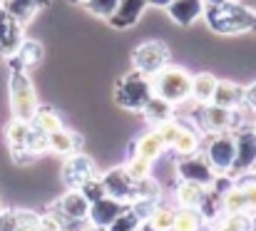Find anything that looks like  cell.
I'll return each instance as SVG.
<instances>
[{
  "label": "cell",
  "instance_id": "48",
  "mask_svg": "<svg viewBox=\"0 0 256 231\" xmlns=\"http://www.w3.org/2000/svg\"><path fill=\"white\" fill-rule=\"evenodd\" d=\"M170 231H172V229H170Z\"/></svg>",
  "mask_w": 256,
  "mask_h": 231
},
{
  "label": "cell",
  "instance_id": "39",
  "mask_svg": "<svg viewBox=\"0 0 256 231\" xmlns=\"http://www.w3.org/2000/svg\"><path fill=\"white\" fill-rule=\"evenodd\" d=\"M147 2H150L152 8H164V10H167V8H170L174 0H147Z\"/></svg>",
  "mask_w": 256,
  "mask_h": 231
},
{
  "label": "cell",
  "instance_id": "21",
  "mask_svg": "<svg viewBox=\"0 0 256 231\" xmlns=\"http://www.w3.org/2000/svg\"><path fill=\"white\" fill-rule=\"evenodd\" d=\"M45 58V50L38 40H28L22 38V42L18 45L15 55H12V68H20V70H28V68H35L40 65Z\"/></svg>",
  "mask_w": 256,
  "mask_h": 231
},
{
  "label": "cell",
  "instance_id": "29",
  "mask_svg": "<svg viewBox=\"0 0 256 231\" xmlns=\"http://www.w3.org/2000/svg\"><path fill=\"white\" fill-rule=\"evenodd\" d=\"M124 169H127V174L132 176L134 184H140V182H144V179H150V176L154 174V164L147 162V159H142V156H137V154H132V156L127 159Z\"/></svg>",
  "mask_w": 256,
  "mask_h": 231
},
{
  "label": "cell",
  "instance_id": "17",
  "mask_svg": "<svg viewBox=\"0 0 256 231\" xmlns=\"http://www.w3.org/2000/svg\"><path fill=\"white\" fill-rule=\"evenodd\" d=\"M172 156H189V154H196L202 152V132L192 124V122H186V120H182V130H179V134H176V140L172 142V147L167 150Z\"/></svg>",
  "mask_w": 256,
  "mask_h": 231
},
{
  "label": "cell",
  "instance_id": "28",
  "mask_svg": "<svg viewBox=\"0 0 256 231\" xmlns=\"http://www.w3.org/2000/svg\"><path fill=\"white\" fill-rule=\"evenodd\" d=\"M30 122H32V127L40 130L42 134H50V132H58V130L65 127L62 120H60V114H58L55 110H50V107H38V112H35V117H32Z\"/></svg>",
  "mask_w": 256,
  "mask_h": 231
},
{
  "label": "cell",
  "instance_id": "32",
  "mask_svg": "<svg viewBox=\"0 0 256 231\" xmlns=\"http://www.w3.org/2000/svg\"><path fill=\"white\" fill-rule=\"evenodd\" d=\"M117 2H120V0H85L82 8H85L90 15H94V18L110 20L112 12H114V8H117Z\"/></svg>",
  "mask_w": 256,
  "mask_h": 231
},
{
  "label": "cell",
  "instance_id": "46",
  "mask_svg": "<svg viewBox=\"0 0 256 231\" xmlns=\"http://www.w3.org/2000/svg\"><path fill=\"white\" fill-rule=\"evenodd\" d=\"M254 30H256V25H254Z\"/></svg>",
  "mask_w": 256,
  "mask_h": 231
},
{
  "label": "cell",
  "instance_id": "27",
  "mask_svg": "<svg viewBox=\"0 0 256 231\" xmlns=\"http://www.w3.org/2000/svg\"><path fill=\"white\" fill-rule=\"evenodd\" d=\"M204 224L206 216L202 214V209H176L172 231H204Z\"/></svg>",
  "mask_w": 256,
  "mask_h": 231
},
{
  "label": "cell",
  "instance_id": "20",
  "mask_svg": "<svg viewBox=\"0 0 256 231\" xmlns=\"http://www.w3.org/2000/svg\"><path fill=\"white\" fill-rule=\"evenodd\" d=\"M206 199V189L194 184V182H182L174 186V202H176V209H202Z\"/></svg>",
  "mask_w": 256,
  "mask_h": 231
},
{
  "label": "cell",
  "instance_id": "40",
  "mask_svg": "<svg viewBox=\"0 0 256 231\" xmlns=\"http://www.w3.org/2000/svg\"><path fill=\"white\" fill-rule=\"evenodd\" d=\"M246 231H256V212L254 214H249V229Z\"/></svg>",
  "mask_w": 256,
  "mask_h": 231
},
{
  "label": "cell",
  "instance_id": "35",
  "mask_svg": "<svg viewBox=\"0 0 256 231\" xmlns=\"http://www.w3.org/2000/svg\"><path fill=\"white\" fill-rule=\"evenodd\" d=\"M22 222V212L12 209H0V231H15Z\"/></svg>",
  "mask_w": 256,
  "mask_h": 231
},
{
  "label": "cell",
  "instance_id": "7",
  "mask_svg": "<svg viewBox=\"0 0 256 231\" xmlns=\"http://www.w3.org/2000/svg\"><path fill=\"white\" fill-rule=\"evenodd\" d=\"M132 65L137 72L147 77H154L160 70L170 65V48L162 40H147L132 52Z\"/></svg>",
  "mask_w": 256,
  "mask_h": 231
},
{
  "label": "cell",
  "instance_id": "6",
  "mask_svg": "<svg viewBox=\"0 0 256 231\" xmlns=\"http://www.w3.org/2000/svg\"><path fill=\"white\" fill-rule=\"evenodd\" d=\"M249 172H256V130L242 127L234 130V164L229 169V176L236 179Z\"/></svg>",
  "mask_w": 256,
  "mask_h": 231
},
{
  "label": "cell",
  "instance_id": "9",
  "mask_svg": "<svg viewBox=\"0 0 256 231\" xmlns=\"http://www.w3.org/2000/svg\"><path fill=\"white\" fill-rule=\"evenodd\" d=\"M87 212H90V202L80 189H68L52 206V214L60 216L65 222V226L70 224H85Z\"/></svg>",
  "mask_w": 256,
  "mask_h": 231
},
{
  "label": "cell",
  "instance_id": "3",
  "mask_svg": "<svg viewBox=\"0 0 256 231\" xmlns=\"http://www.w3.org/2000/svg\"><path fill=\"white\" fill-rule=\"evenodd\" d=\"M8 90H10V110H12V117L15 120H25L30 122L38 112V94H35V87L30 82V77L25 70L20 68H12L10 80H8Z\"/></svg>",
  "mask_w": 256,
  "mask_h": 231
},
{
  "label": "cell",
  "instance_id": "15",
  "mask_svg": "<svg viewBox=\"0 0 256 231\" xmlns=\"http://www.w3.org/2000/svg\"><path fill=\"white\" fill-rule=\"evenodd\" d=\"M147 8H150L147 0H120L117 8H114V12H112V18L107 22L112 28H117V30H127V28H132V25L140 22V18H142V12Z\"/></svg>",
  "mask_w": 256,
  "mask_h": 231
},
{
  "label": "cell",
  "instance_id": "37",
  "mask_svg": "<svg viewBox=\"0 0 256 231\" xmlns=\"http://www.w3.org/2000/svg\"><path fill=\"white\" fill-rule=\"evenodd\" d=\"M15 231H42L40 229V216L32 212H22V222Z\"/></svg>",
  "mask_w": 256,
  "mask_h": 231
},
{
  "label": "cell",
  "instance_id": "25",
  "mask_svg": "<svg viewBox=\"0 0 256 231\" xmlns=\"http://www.w3.org/2000/svg\"><path fill=\"white\" fill-rule=\"evenodd\" d=\"M142 114H144V120H147L152 127H160L162 122H167V120L174 117V104L164 102V100L157 97V94H152L150 102L142 107Z\"/></svg>",
  "mask_w": 256,
  "mask_h": 231
},
{
  "label": "cell",
  "instance_id": "23",
  "mask_svg": "<svg viewBox=\"0 0 256 231\" xmlns=\"http://www.w3.org/2000/svg\"><path fill=\"white\" fill-rule=\"evenodd\" d=\"M48 5V0H2V8L10 12V18L15 22H20L22 28Z\"/></svg>",
  "mask_w": 256,
  "mask_h": 231
},
{
  "label": "cell",
  "instance_id": "36",
  "mask_svg": "<svg viewBox=\"0 0 256 231\" xmlns=\"http://www.w3.org/2000/svg\"><path fill=\"white\" fill-rule=\"evenodd\" d=\"M40 229L42 231H68V226H65V222L60 216H55L50 212V214H42L40 216Z\"/></svg>",
  "mask_w": 256,
  "mask_h": 231
},
{
  "label": "cell",
  "instance_id": "33",
  "mask_svg": "<svg viewBox=\"0 0 256 231\" xmlns=\"http://www.w3.org/2000/svg\"><path fill=\"white\" fill-rule=\"evenodd\" d=\"M157 132H160V137H162V142H164V147L170 150L172 142L176 140V134H179V130H182V120H176V117H172L167 122H162L160 127H154Z\"/></svg>",
  "mask_w": 256,
  "mask_h": 231
},
{
  "label": "cell",
  "instance_id": "2",
  "mask_svg": "<svg viewBox=\"0 0 256 231\" xmlns=\"http://www.w3.org/2000/svg\"><path fill=\"white\" fill-rule=\"evenodd\" d=\"M152 90L157 97H162L170 104H184L192 97V75L184 68L167 65L164 70H160L152 77Z\"/></svg>",
  "mask_w": 256,
  "mask_h": 231
},
{
  "label": "cell",
  "instance_id": "1",
  "mask_svg": "<svg viewBox=\"0 0 256 231\" xmlns=\"http://www.w3.org/2000/svg\"><path fill=\"white\" fill-rule=\"evenodd\" d=\"M204 18H206V25L219 35L249 32L256 25V10L242 0H226V2H219V5H206Z\"/></svg>",
  "mask_w": 256,
  "mask_h": 231
},
{
  "label": "cell",
  "instance_id": "24",
  "mask_svg": "<svg viewBox=\"0 0 256 231\" xmlns=\"http://www.w3.org/2000/svg\"><path fill=\"white\" fill-rule=\"evenodd\" d=\"M216 82H219V80L212 75V72H199V75H194L192 77V97H189V100H194L199 107H202V104H209L212 97H214Z\"/></svg>",
  "mask_w": 256,
  "mask_h": 231
},
{
  "label": "cell",
  "instance_id": "44",
  "mask_svg": "<svg viewBox=\"0 0 256 231\" xmlns=\"http://www.w3.org/2000/svg\"><path fill=\"white\" fill-rule=\"evenodd\" d=\"M254 130H256V120H254Z\"/></svg>",
  "mask_w": 256,
  "mask_h": 231
},
{
  "label": "cell",
  "instance_id": "43",
  "mask_svg": "<svg viewBox=\"0 0 256 231\" xmlns=\"http://www.w3.org/2000/svg\"><path fill=\"white\" fill-rule=\"evenodd\" d=\"M70 2H75V5H82V2H85V0H70Z\"/></svg>",
  "mask_w": 256,
  "mask_h": 231
},
{
  "label": "cell",
  "instance_id": "8",
  "mask_svg": "<svg viewBox=\"0 0 256 231\" xmlns=\"http://www.w3.org/2000/svg\"><path fill=\"white\" fill-rule=\"evenodd\" d=\"M174 174H176V179H182V182H194V184H199V186H204V189H209L212 184H214V179H216V172L212 169V164L204 159V154L196 152V154H189V156H179L176 159V164H174Z\"/></svg>",
  "mask_w": 256,
  "mask_h": 231
},
{
  "label": "cell",
  "instance_id": "38",
  "mask_svg": "<svg viewBox=\"0 0 256 231\" xmlns=\"http://www.w3.org/2000/svg\"><path fill=\"white\" fill-rule=\"evenodd\" d=\"M244 104L256 112V82H252L249 87H244Z\"/></svg>",
  "mask_w": 256,
  "mask_h": 231
},
{
  "label": "cell",
  "instance_id": "10",
  "mask_svg": "<svg viewBox=\"0 0 256 231\" xmlns=\"http://www.w3.org/2000/svg\"><path fill=\"white\" fill-rule=\"evenodd\" d=\"M97 176V166L94 162L82 152H75L68 156V162L62 164V182L68 189H80L85 182Z\"/></svg>",
  "mask_w": 256,
  "mask_h": 231
},
{
  "label": "cell",
  "instance_id": "13",
  "mask_svg": "<svg viewBox=\"0 0 256 231\" xmlns=\"http://www.w3.org/2000/svg\"><path fill=\"white\" fill-rule=\"evenodd\" d=\"M199 124L204 132L216 134V132H232L234 130V110L219 107L214 102L199 107Z\"/></svg>",
  "mask_w": 256,
  "mask_h": 231
},
{
  "label": "cell",
  "instance_id": "5",
  "mask_svg": "<svg viewBox=\"0 0 256 231\" xmlns=\"http://www.w3.org/2000/svg\"><path fill=\"white\" fill-rule=\"evenodd\" d=\"M202 154L216 174H229L234 164V132H216L202 142Z\"/></svg>",
  "mask_w": 256,
  "mask_h": 231
},
{
  "label": "cell",
  "instance_id": "4",
  "mask_svg": "<svg viewBox=\"0 0 256 231\" xmlns=\"http://www.w3.org/2000/svg\"><path fill=\"white\" fill-rule=\"evenodd\" d=\"M154 94L152 90V77L142 75L137 70L127 72L117 82L114 87V102L124 110H134V112H142V107L150 102V97Z\"/></svg>",
  "mask_w": 256,
  "mask_h": 231
},
{
  "label": "cell",
  "instance_id": "22",
  "mask_svg": "<svg viewBox=\"0 0 256 231\" xmlns=\"http://www.w3.org/2000/svg\"><path fill=\"white\" fill-rule=\"evenodd\" d=\"M212 102L219 107H226V110H236L244 104V87L236 82H229V80H219Z\"/></svg>",
  "mask_w": 256,
  "mask_h": 231
},
{
  "label": "cell",
  "instance_id": "18",
  "mask_svg": "<svg viewBox=\"0 0 256 231\" xmlns=\"http://www.w3.org/2000/svg\"><path fill=\"white\" fill-rule=\"evenodd\" d=\"M204 10H206V2L204 0H174L170 8H167L170 18L176 25H182V28H189L199 18H204Z\"/></svg>",
  "mask_w": 256,
  "mask_h": 231
},
{
  "label": "cell",
  "instance_id": "14",
  "mask_svg": "<svg viewBox=\"0 0 256 231\" xmlns=\"http://www.w3.org/2000/svg\"><path fill=\"white\" fill-rule=\"evenodd\" d=\"M124 209H127L124 202H117V199H112V196H102L100 202L90 204L87 224H90V226H104V229H107Z\"/></svg>",
  "mask_w": 256,
  "mask_h": 231
},
{
  "label": "cell",
  "instance_id": "30",
  "mask_svg": "<svg viewBox=\"0 0 256 231\" xmlns=\"http://www.w3.org/2000/svg\"><path fill=\"white\" fill-rule=\"evenodd\" d=\"M147 224H152L157 231H170L174 224V209L167 204H154L147 216Z\"/></svg>",
  "mask_w": 256,
  "mask_h": 231
},
{
  "label": "cell",
  "instance_id": "12",
  "mask_svg": "<svg viewBox=\"0 0 256 231\" xmlns=\"http://www.w3.org/2000/svg\"><path fill=\"white\" fill-rule=\"evenodd\" d=\"M32 122H25V120H15L12 117V122L8 124V130H5V140H8V144H10V152H12V159L15 162H30L32 156L28 152V144H30V137H32Z\"/></svg>",
  "mask_w": 256,
  "mask_h": 231
},
{
  "label": "cell",
  "instance_id": "47",
  "mask_svg": "<svg viewBox=\"0 0 256 231\" xmlns=\"http://www.w3.org/2000/svg\"><path fill=\"white\" fill-rule=\"evenodd\" d=\"M137 231H140V229H137Z\"/></svg>",
  "mask_w": 256,
  "mask_h": 231
},
{
  "label": "cell",
  "instance_id": "45",
  "mask_svg": "<svg viewBox=\"0 0 256 231\" xmlns=\"http://www.w3.org/2000/svg\"><path fill=\"white\" fill-rule=\"evenodd\" d=\"M0 5H2V0H0Z\"/></svg>",
  "mask_w": 256,
  "mask_h": 231
},
{
  "label": "cell",
  "instance_id": "26",
  "mask_svg": "<svg viewBox=\"0 0 256 231\" xmlns=\"http://www.w3.org/2000/svg\"><path fill=\"white\" fill-rule=\"evenodd\" d=\"M78 147H80V140H78L70 130H65V127L58 130V132H50V134H48V152L70 156V154L78 152Z\"/></svg>",
  "mask_w": 256,
  "mask_h": 231
},
{
  "label": "cell",
  "instance_id": "34",
  "mask_svg": "<svg viewBox=\"0 0 256 231\" xmlns=\"http://www.w3.org/2000/svg\"><path fill=\"white\" fill-rule=\"evenodd\" d=\"M80 192L87 196V202L90 204H94V202H100L102 196H107V192H104V184H102V179L100 176H94V179H90L85 182L82 186H80Z\"/></svg>",
  "mask_w": 256,
  "mask_h": 231
},
{
  "label": "cell",
  "instance_id": "41",
  "mask_svg": "<svg viewBox=\"0 0 256 231\" xmlns=\"http://www.w3.org/2000/svg\"><path fill=\"white\" fill-rule=\"evenodd\" d=\"M87 231H110V229H104V226H90Z\"/></svg>",
  "mask_w": 256,
  "mask_h": 231
},
{
  "label": "cell",
  "instance_id": "19",
  "mask_svg": "<svg viewBox=\"0 0 256 231\" xmlns=\"http://www.w3.org/2000/svg\"><path fill=\"white\" fill-rule=\"evenodd\" d=\"M137 156H142V159H147V162H152V164H157L164 154H167V147H164V142H162V137H160V132L152 127L150 132H144L137 142H134V147H132Z\"/></svg>",
  "mask_w": 256,
  "mask_h": 231
},
{
  "label": "cell",
  "instance_id": "11",
  "mask_svg": "<svg viewBox=\"0 0 256 231\" xmlns=\"http://www.w3.org/2000/svg\"><path fill=\"white\" fill-rule=\"evenodd\" d=\"M102 179V184H104V192H107V196H112V199H117V202H124L127 206L137 199V184L132 182V176L127 174V169L124 166H114V169H110L104 176H100Z\"/></svg>",
  "mask_w": 256,
  "mask_h": 231
},
{
  "label": "cell",
  "instance_id": "31",
  "mask_svg": "<svg viewBox=\"0 0 256 231\" xmlns=\"http://www.w3.org/2000/svg\"><path fill=\"white\" fill-rule=\"evenodd\" d=\"M140 224H142V219L137 216V212L127 206V209H124V212H122V214H120L107 229L110 231H137L140 229Z\"/></svg>",
  "mask_w": 256,
  "mask_h": 231
},
{
  "label": "cell",
  "instance_id": "16",
  "mask_svg": "<svg viewBox=\"0 0 256 231\" xmlns=\"http://www.w3.org/2000/svg\"><path fill=\"white\" fill-rule=\"evenodd\" d=\"M20 42H22V25L15 22L10 12L0 5V55L12 58Z\"/></svg>",
  "mask_w": 256,
  "mask_h": 231
},
{
  "label": "cell",
  "instance_id": "42",
  "mask_svg": "<svg viewBox=\"0 0 256 231\" xmlns=\"http://www.w3.org/2000/svg\"><path fill=\"white\" fill-rule=\"evenodd\" d=\"M242 2H246L249 8H254V10H256V0H242Z\"/></svg>",
  "mask_w": 256,
  "mask_h": 231
}]
</instances>
